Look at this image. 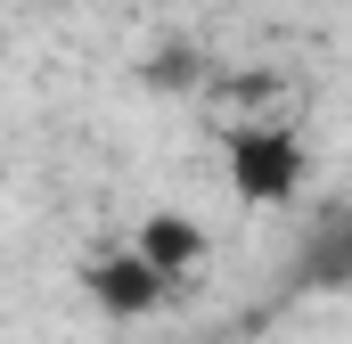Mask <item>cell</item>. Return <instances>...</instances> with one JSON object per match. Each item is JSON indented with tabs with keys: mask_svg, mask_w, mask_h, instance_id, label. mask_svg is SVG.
Returning a JSON list of instances; mask_svg holds the SVG:
<instances>
[{
	"mask_svg": "<svg viewBox=\"0 0 352 344\" xmlns=\"http://www.w3.org/2000/svg\"><path fill=\"white\" fill-rule=\"evenodd\" d=\"M221 164H230L238 205H295V197H303V180H311L303 140H295L287 123H270V115L230 123V140H221Z\"/></svg>",
	"mask_w": 352,
	"mask_h": 344,
	"instance_id": "cell-1",
	"label": "cell"
},
{
	"mask_svg": "<svg viewBox=\"0 0 352 344\" xmlns=\"http://www.w3.org/2000/svg\"><path fill=\"white\" fill-rule=\"evenodd\" d=\"M82 295L107 312V320H156V312L173 303V279L123 238V246H98V255L82 262Z\"/></svg>",
	"mask_w": 352,
	"mask_h": 344,
	"instance_id": "cell-2",
	"label": "cell"
},
{
	"mask_svg": "<svg viewBox=\"0 0 352 344\" xmlns=\"http://www.w3.org/2000/svg\"><path fill=\"white\" fill-rule=\"evenodd\" d=\"M131 246L156 262L164 279H188V270H205V230H197L188 213H148V222L131 230Z\"/></svg>",
	"mask_w": 352,
	"mask_h": 344,
	"instance_id": "cell-3",
	"label": "cell"
},
{
	"mask_svg": "<svg viewBox=\"0 0 352 344\" xmlns=\"http://www.w3.org/2000/svg\"><path fill=\"white\" fill-rule=\"evenodd\" d=\"M295 287H352V213L311 230V246L295 262Z\"/></svg>",
	"mask_w": 352,
	"mask_h": 344,
	"instance_id": "cell-4",
	"label": "cell"
},
{
	"mask_svg": "<svg viewBox=\"0 0 352 344\" xmlns=\"http://www.w3.org/2000/svg\"><path fill=\"white\" fill-rule=\"evenodd\" d=\"M140 74H148L156 90H197V83H205V50H197V41H164Z\"/></svg>",
	"mask_w": 352,
	"mask_h": 344,
	"instance_id": "cell-5",
	"label": "cell"
}]
</instances>
